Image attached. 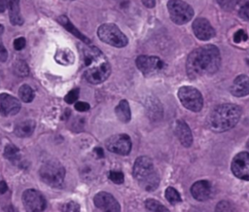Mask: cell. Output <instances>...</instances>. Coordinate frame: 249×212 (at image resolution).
I'll return each mask as SVG.
<instances>
[{
	"mask_svg": "<svg viewBox=\"0 0 249 212\" xmlns=\"http://www.w3.org/2000/svg\"><path fill=\"white\" fill-rule=\"evenodd\" d=\"M221 64L219 49L214 45H205L194 50L188 56L186 71L191 79L204 75H212Z\"/></svg>",
	"mask_w": 249,
	"mask_h": 212,
	"instance_id": "cell-1",
	"label": "cell"
},
{
	"mask_svg": "<svg viewBox=\"0 0 249 212\" xmlns=\"http://www.w3.org/2000/svg\"><path fill=\"white\" fill-rule=\"evenodd\" d=\"M84 77L92 84L98 85L108 79L111 66L103 53L94 46H88L83 51Z\"/></svg>",
	"mask_w": 249,
	"mask_h": 212,
	"instance_id": "cell-2",
	"label": "cell"
},
{
	"mask_svg": "<svg viewBox=\"0 0 249 212\" xmlns=\"http://www.w3.org/2000/svg\"><path fill=\"white\" fill-rule=\"evenodd\" d=\"M240 116L241 110L237 105L224 103L211 111L207 118V125L215 132H224L235 126Z\"/></svg>",
	"mask_w": 249,
	"mask_h": 212,
	"instance_id": "cell-3",
	"label": "cell"
},
{
	"mask_svg": "<svg viewBox=\"0 0 249 212\" xmlns=\"http://www.w3.org/2000/svg\"><path fill=\"white\" fill-rule=\"evenodd\" d=\"M133 176L139 186L147 191L153 192L160 185V176L153 160L146 156L136 159L133 165Z\"/></svg>",
	"mask_w": 249,
	"mask_h": 212,
	"instance_id": "cell-4",
	"label": "cell"
},
{
	"mask_svg": "<svg viewBox=\"0 0 249 212\" xmlns=\"http://www.w3.org/2000/svg\"><path fill=\"white\" fill-rule=\"evenodd\" d=\"M39 175L41 180L48 186L58 188L64 181L65 169L59 161L52 159L41 165Z\"/></svg>",
	"mask_w": 249,
	"mask_h": 212,
	"instance_id": "cell-5",
	"label": "cell"
},
{
	"mask_svg": "<svg viewBox=\"0 0 249 212\" xmlns=\"http://www.w3.org/2000/svg\"><path fill=\"white\" fill-rule=\"evenodd\" d=\"M97 36L103 43L116 48H124L128 43L126 36L113 23L101 24L97 29Z\"/></svg>",
	"mask_w": 249,
	"mask_h": 212,
	"instance_id": "cell-6",
	"label": "cell"
},
{
	"mask_svg": "<svg viewBox=\"0 0 249 212\" xmlns=\"http://www.w3.org/2000/svg\"><path fill=\"white\" fill-rule=\"evenodd\" d=\"M178 98L182 105L192 112H199L203 106V97L198 89L183 86L178 89Z\"/></svg>",
	"mask_w": 249,
	"mask_h": 212,
	"instance_id": "cell-7",
	"label": "cell"
},
{
	"mask_svg": "<svg viewBox=\"0 0 249 212\" xmlns=\"http://www.w3.org/2000/svg\"><path fill=\"white\" fill-rule=\"evenodd\" d=\"M167 10L171 20L176 24H185L194 17L193 8L182 0H169L167 2Z\"/></svg>",
	"mask_w": 249,
	"mask_h": 212,
	"instance_id": "cell-8",
	"label": "cell"
},
{
	"mask_svg": "<svg viewBox=\"0 0 249 212\" xmlns=\"http://www.w3.org/2000/svg\"><path fill=\"white\" fill-rule=\"evenodd\" d=\"M21 200L26 212H43L47 206L45 196L35 189L24 191Z\"/></svg>",
	"mask_w": 249,
	"mask_h": 212,
	"instance_id": "cell-9",
	"label": "cell"
},
{
	"mask_svg": "<svg viewBox=\"0 0 249 212\" xmlns=\"http://www.w3.org/2000/svg\"><path fill=\"white\" fill-rule=\"evenodd\" d=\"M105 146L107 150L112 153L125 156L130 153L132 144H131L130 137L127 134L121 133V134H115L110 136L106 140Z\"/></svg>",
	"mask_w": 249,
	"mask_h": 212,
	"instance_id": "cell-10",
	"label": "cell"
},
{
	"mask_svg": "<svg viewBox=\"0 0 249 212\" xmlns=\"http://www.w3.org/2000/svg\"><path fill=\"white\" fill-rule=\"evenodd\" d=\"M135 63L137 68L145 76L157 74L164 68V62L160 57L154 55H139Z\"/></svg>",
	"mask_w": 249,
	"mask_h": 212,
	"instance_id": "cell-11",
	"label": "cell"
},
{
	"mask_svg": "<svg viewBox=\"0 0 249 212\" xmlns=\"http://www.w3.org/2000/svg\"><path fill=\"white\" fill-rule=\"evenodd\" d=\"M231 171L237 178L249 181V153L240 152L231 160Z\"/></svg>",
	"mask_w": 249,
	"mask_h": 212,
	"instance_id": "cell-12",
	"label": "cell"
},
{
	"mask_svg": "<svg viewBox=\"0 0 249 212\" xmlns=\"http://www.w3.org/2000/svg\"><path fill=\"white\" fill-rule=\"evenodd\" d=\"M93 202L102 212H121L118 200L107 192H99L93 197Z\"/></svg>",
	"mask_w": 249,
	"mask_h": 212,
	"instance_id": "cell-13",
	"label": "cell"
},
{
	"mask_svg": "<svg viewBox=\"0 0 249 212\" xmlns=\"http://www.w3.org/2000/svg\"><path fill=\"white\" fill-rule=\"evenodd\" d=\"M193 31L198 40L207 41L215 36V30L204 18H197L193 22Z\"/></svg>",
	"mask_w": 249,
	"mask_h": 212,
	"instance_id": "cell-14",
	"label": "cell"
},
{
	"mask_svg": "<svg viewBox=\"0 0 249 212\" xmlns=\"http://www.w3.org/2000/svg\"><path fill=\"white\" fill-rule=\"evenodd\" d=\"M20 102L8 93H0V115L10 117L18 114L20 110Z\"/></svg>",
	"mask_w": 249,
	"mask_h": 212,
	"instance_id": "cell-15",
	"label": "cell"
},
{
	"mask_svg": "<svg viewBox=\"0 0 249 212\" xmlns=\"http://www.w3.org/2000/svg\"><path fill=\"white\" fill-rule=\"evenodd\" d=\"M211 184L207 180L196 181L191 187V194L193 197L198 201H205L211 195Z\"/></svg>",
	"mask_w": 249,
	"mask_h": 212,
	"instance_id": "cell-16",
	"label": "cell"
},
{
	"mask_svg": "<svg viewBox=\"0 0 249 212\" xmlns=\"http://www.w3.org/2000/svg\"><path fill=\"white\" fill-rule=\"evenodd\" d=\"M231 93L236 97H243L249 94V77L246 75L237 76L231 86Z\"/></svg>",
	"mask_w": 249,
	"mask_h": 212,
	"instance_id": "cell-17",
	"label": "cell"
},
{
	"mask_svg": "<svg viewBox=\"0 0 249 212\" xmlns=\"http://www.w3.org/2000/svg\"><path fill=\"white\" fill-rule=\"evenodd\" d=\"M175 134L178 137L180 143L184 146V147H190L193 143V135H192V131L189 127V125L187 124V123H185L184 121H177L175 124Z\"/></svg>",
	"mask_w": 249,
	"mask_h": 212,
	"instance_id": "cell-18",
	"label": "cell"
},
{
	"mask_svg": "<svg viewBox=\"0 0 249 212\" xmlns=\"http://www.w3.org/2000/svg\"><path fill=\"white\" fill-rule=\"evenodd\" d=\"M7 8L11 23L14 25H21L23 23V18L20 14L19 0H7Z\"/></svg>",
	"mask_w": 249,
	"mask_h": 212,
	"instance_id": "cell-19",
	"label": "cell"
},
{
	"mask_svg": "<svg viewBox=\"0 0 249 212\" xmlns=\"http://www.w3.org/2000/svg\"><path fill=\"white\" fill-rule=\"evenodd\" d=\"M35 126H36V123L33 120L22 121L15 126L14 133L18 137H22V138L28 137L33 133Z\"/></svg>",
	"mask_w": 249,
	"mask_h": 212,
	"instance_id": "cell-20",
	"label": "cell"
},
{
	"mask_svg": "<svg viewBox=\"0 0 249 212\" xmlns=\"http://www.w3.org/2000/svg\"><path fill=\"white\" fill-rule=\"evenodd\" d=\"M146 109L149 117L152 120H159L162 116V107L160 102L155 97H151L147 100Z\"/></svg>",
	"mask_w": 249,
	"mask_h": 212,
	"instance_id": "cell-21",
	"label": "cell"
},
{
	"mask_svg": "<svg viewBox=\"0 0 249 212\" xmlns=\"http://www.w3.org/2000/svg\"><path fill=\"white\" fill-rule=\"evenodd\" d=\"M115 113L118 120L122 123H128L131 119V112L129 108V104L125 99H123L119 102V104L115 108Z\"/></svg>",
	"mask_w": 249,
	"mask_h": 212,
	"instance_id": "cell-22",
	"label": "cell"
},
{
	"mask_svg": "<svg viewBox=\"0 0 249 212\" xmlns=\"http://www.w3.org/2000/svg\"><path fill=\"white\" fill-rule=\"evenodd\" d=\"M54 59L57 63L61 65H71L75 60V55L73 52L68 48H60L56 51L54 54Z\"/></svg>",
	"mask_w": 249,
	"mask_h": 212,
	"instance_id": "cell-23",
	"label": "cell"
},
{
	"mask_svg": "<svg viewBox=\"0 0 249 212\" xmlns=\"http://www.w3.org/2000/svg\"><path fill=\"white\" fill-rule=\"evenodd\" d=\"M58 22L66 29V30H68L70 33H72L74 36H76L78 39H80V40H82L84 43H86V44H89L90 43V40L88 38V37H86L85 35H83L72 23H71V21L69 20V18L66 17V16H64V15H62V16H60L59 18H58Z\"/></svg>",
	"mask_w": 249,
	"mask_h": 212,
	"instance_id": "cell-24",
	"label": "cell"
},
{
	"mask_svg": "<svg viewBox=\"0 0 249 212\" xmlns=\"http://www.w3.org/2000/svg\"><path fill=\"white\" fill-rule=\"evenodd\" d=\"M145 207L150 212H170L162 203L160 201L154 199V198H148L145 200Z\"/></svg>",
	"mask_w": 249,
	"mask_h": 212,
	"instance_id": "cell-25",
	"label": "cell"
},
{
	"mask_svg": "<svg viewBox=\"0 0 249 212\" xmlns=\"http://www.w3.org/2000/svg\"><path fill=\"white\" fill-rule=\"evenodd\" d=\"M18 96L23 102L29 103L34 98V91L30 86L24 84L18 88Z\"/></svg>",
	"mask_w": 249,
	"mask_h": 212,
	"instance_id": "cell-26",
	"label": "cell"
},
{
	"mask_svg": "<svg viewBox=\"0 0 249 212\" xmlns=\"http://www.w3.org/2000/svg\"><path fill=\"white\" fill-rule=\"evenodd\" d=\"M4 157L11 160L12 162H16L19 159V150L13 144L6 145L4 149Z\"/></svg>",
	"mask_w": 249,
	"mask_h": 212,
	"instance_id": "cell-27",
	"label": "cell"
},
{
	"mask_svg": "<svg viewBox=\"0 0 249 212\" xmlns=\"http://www.w3.org/2000/svg\"><path fill=\"white\" fill-rule=\"evenodd\" d=\"M235 7L238 16L245 20H249V0H237Z\"/></svg>",
	"mask_w": 249,
	"mask_h": 212,
	"instance_id": "cell-28",
	"label": "cell"
},
{
	"mask_svg": "<svg viewBox=\"0 0 249 212\" xmlns=\"http://www.w3.org/2000/svg\"><path fill=\"white\" fill-rule=\"evenodd\" d=\"M164 195H165V198L167 199V201L170 203V204H177L179 202L182 201V198H181V195L180 194L178 193V191L176 189H174L173 187H168L166 188L165 190V193H164Z\"/></svg>",
	"mask_w": 249,
	"mask_h": 212,
	"instance_id": "cell-29",
	"label": "cell"
},
{
	"mask_svg": "<svg viewBox=\"0 0 249 212\" xmlns=\"http://www.w3.org/2000/svg\"><path fill=\"white\" fill-rule=\"evenodd\" d=\"M14 73L18 77H26L29 74V68L25 61L17 60L14 63Z\"/></svg>",
	"mask_w": 249,
	"mask_h": 212,
	"instance_id": "cell-30",
	"label": "cell"
},
{
	"mask_svg": "<svg viewBox=\"0 0 249 212\" xmlns=\"http://www.w3.org/2000/svg\"><path fill=\"white\" fill-rule=\"evenodd\" d=\"M214 212H237L234 205L228 200H221L217 203Z\"/></svg>",
	"mask_w": 249,
	"mask_h": 212,
	"instance_id": "cell-31",
	"label": "cell"
},
{
	"mask_svg": "<svg viewBox=\"0 0 249 212\" xmlns=\"http://www.w3.org/2000/svg\"><path fill=\"white\" fill-rule=\"evenodd\" d=\"M61 212H80V204L77 201L69 200L60 207Z\"/></svg>",
	"mask_w": 249,
	"mask_h": 212,
	"instance_id": "cell-32",
	"label": "cell"
},
{
	"mask_svg": "<svg viewBox=\"0 0 249 212\" xmlns=\"http://www.w3.org/2000/svg\"><path fill=\"white\" fill-rule=\"evenodd\" d=\"M3 32H4V26L2 24H0V61L1 62H5L8 58V52L2 42Z\"/></svg>",
	"mask_w": 249,
	"mask_h": 212,
	"instance_id": "cell-33",
	"label": "cell"
},
{
	"mask_svg": "<svg viewBox=\"0 0 249 212\" xmlns=\"http://www.w3.org/2000/svg\"><path fill=\"white\" fill-rule=\"evenodd\" d=\"M79 97V88H74V89H71L64 97V100L65 102H67L68 104H72V103H75L77 101Z\"/></svg>",
	"mask_w": 249,
	"mask_h": 212,
	"instance_id": "cell-34",
	"label": "cell"
},
{
	"mask_svg": "<svg viewBox=\"0 0 249 212\" xmlns=\"http://www.w3.org/2000/svg\"><path fill=\"white\" fill-rule=\"evenodd\" d=\"M109 178L115 184H122L124 181V176L121 171H111L109 173Z\"/></svg>",
	"mask_w": 249,
	"mask_h": 212,
	"instance_id": "cell-35",
	"label": "cell"
},
{
	"mask_svg": "<svg viewBox=\"0 0 249 212\" xmlns=\"http://www.w3.org/2000/svg\"><path fill=\"white\" fill-rule=\"evenodd\" d=\"M218 4L225 10H231L235 8L237 0H217Z\"/></svg>",
	"mask_w": 249,
	"mask_h": 212,
	"instance_id": "cell-36",
	"label": "cell"
},
{
	"mask_svg": "<svg viewBox=\"0 0 249 212\" xmlns=\"http://www.w3.org/2000/svg\"><path fill=\"white\" fill-rule=\"evenodd\" d=\"M248 39V36L246 34V32L243 29H239L237 30L234 35H233V41L235 43H240L242 41H246Z\"/></svg>",
	"mask_w": 249,
	"mask_h": 212,
	"instance_id": "cell-37",
	"label": "cell"
},
{
	"mask_svg": "<svg viewBox=\"0 0 249 212\" xmlns=\"http://www.w3.org/2000/svg\"><path fill=\"white\" fill-rule=\"evenodd\" d=\"M25 44H26V41H25L24 37H18V38L15 39V41H14V48L17 51H20L25 47Z\"/></svg>",
	"mask_w": 249,
	"mask_h": 212,
	"instance_id": "cell-38",
	"label": "cell"
},
{
	"mask_svg": "<svg viewBox=\"0 0 249 212\" xmlns=\"http://www.w3.org/2000/svg\"><path fill=\"white\" fill-rule=\"evenodd\" d=\"M75 109L79 112H86L89 110V104L85 101H78L75 103Z\"/></svg>",
	"mask_w": 249,
	"mask_h": 212,
	"instance_id": "cell-39",
	"label": "cell"
},
{
	"mask_svg": "<svg viewBox=\"0 0 249 212\" xmlns=\"http://www.w3.org/2000/svg\"><path fill=\"white\" fill-rule=\"evenodd\" d=\"M142 3L147 8H154L156 5V0H142Z\"/></svg>",
	"mask_w": 249,
	"mask_h": 212,
	"instance_id": "cell-40",
	"label": "cell"
},
{
	"mask_svg": "<svg viewBox=\"0 0 249 212\" xmlns=\"http://www.w3.org/2000/svg\"><path fill=\"white\" fill-rule=\"evenodd\" d=\"M8 190L7 183L5 181H0V194H5Z\"/></svg>",
	"mask_w": 249,
	"mask_h": 212,
	"instance_id": "cell-41",
	"label": "cell"
},
{
	"mask_svg": "<svg viewBox=\"0 0 249 212\" xmlns=\"http://www.w3.org/2000/svg\"><path fill=\"white\" fill-rule=\"evenodd\" d=\"M7 8V0H0V13H3Z\"/></svg>",
	"mask_w": 249,
	"mask_h": 212,
	"instance_id": "cell-42",
	"label": "cell"
},
{
	"mask_svg": "<svg viewBox=\"0 0 249 212\" xmlns=\"http://www.w3.org/2000/svg\"><path fill=\"white\" fill-rule=\"evenodd\" d=\"M94 152L96 153V155H97V157H100V158H103V156H104V154H103V150L101 149V148H95L94 149Z\"/></svg>",
	"mask_w": 249,
	"mask_h": 212,
	"instance_id": "cell-43",
	"label": "cell"
},
{
	"mask_svg": "<svg viewBox=\"0 0 249 212\" xmlns=\"http://www.w3.org/2000/svg\"><path fill=\"white\" fill-rule=\"evenodd\" d=\"M3 70H2V68H1V66H0V83H1V81H2V79H3Z\"/></svg>",
	"mask_w": 249,
	"mask_h": 212,
	"instance_id": "cell-44",
	"label": "cell"
},
{
	"mask_svg": "<svg viewBox=\"0 0 249 212\" xmlns=\"http://www.w3.org/2000/svg\"><path fill=\"white\" fill-rule=\"evenodd\" d=\"M245 60H246V63H247V65L249 66V53H247V54H246V57H245Z\"/></svg>",
	"mask_w": 249,
	"mask_h": 212,
	"instance_id": "cell-45",
	"label": "cell"
},
{
	"mask_svg": "<svg viewBox=\"0 0 249 212\" xmlns=\"http://www.w3.org/2000/svg\"><path fill=\"white\" fill-rule=\"evenodd\" d=\"M246 146H247V148L249 149V139H248V141H247V144H246Z\"/></svg>",
	"mask_w": 249,
	"mask_h": 212,
	"instance_id": "cell-46",
	"label": "cell"
}]
</instances>
